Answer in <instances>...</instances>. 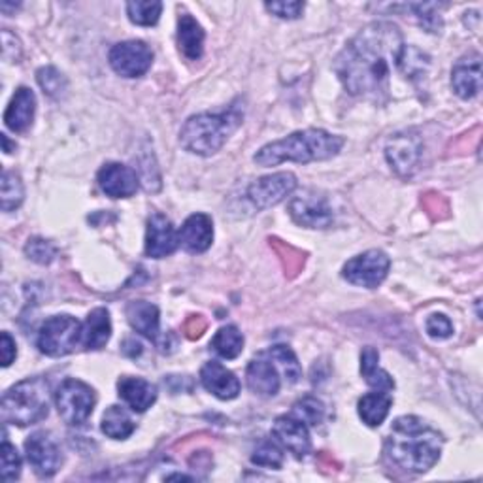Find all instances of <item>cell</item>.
Masks as SVG:
<instances>
[{
    "mask_svg": "<svg viewBox=\"0 0 483 483\" xmlns=\"http://www.w3.org/2000/svg\"><path fill=\"white\" fill-rule=\"evenodd\" d=\"M391 406H393V399L389 393L374 391L364 394L359 401V415L368 427H380L385 417L389 415Z\"/></svg>",
    "mask_w": 483,
    "mask_h": 483,
    "instance_id": "26",
    "label": "cell"
},
{
    "mask_svg": "<svg viewBox=\"0 0 483 483\" xmlns=\"http://www.w3.org/2000/svg\"><path fill=\"white\" fill-rule=\"evenodd\" d=\"M37 111V97L28 88H19L5 113V123L14 132H25L33 125Z\"/></svg>",
    "mask_w": 483,
    "mask_h": 483,
    "instance_id": "22",
    "label": "cell"
},
{
    "mask_svg": "<svg viewBox=\"0 0 483 483\" xmlns=\"http://www.w3.org/2000/svg\"><path fill=\"white\" fill-rule=\"evenodd\" d=\"M125 344H129V346H131V350H123L127 355H131V357H136V355H140V353H142V344H140V342H136L134 338H127V340H125Z\"/></svg>",
    "mask_w": 483,
    "mask_h": 483,
    "instance_id": "44",
    "label": "cell"
},
{
    "mask_svg": "<svg viewBox=\"0 0 483 483\" xmlns=\"http://www.w3.org/2000/svg\"><path fill=\"white\" fill-rule=\"evenodd\" d=\"M346 140L321 129H308L289 134L267 144L255 155V163L261 166H276L279 163H314L327 161L340 153Z\"/></svg>",
    "mask_w": 483,
    "mask_h": 483,
    "instance_id": "3",
    "label": "cell"
},
{
    "mask_svg": "<svg viewBox=\"0 0 483 483\" xmlns=\"http://www.w3.org/2000/svg\"><path fill=\"white\" fill-rule=\"evenodd\" d=\"M385 157L396 174L412 176L421 157V140L415 134H394L385 148Z\"/></svg>",
    "mask_w": 483,
    "mask_h": 483,
    "instance_id": "13",
    "label": "cell"
},
{
    "mask_svg": "<svg viewBox=\"0 0 483 483\" xmlns=\"http://www.w3.org/2000/svg\"><path fill=\"white\" fill-rule=\"evenodd\" d=\"M427 332L435 340H446L453 334V325L444 314H433L427 320Z\"/></svg>",
    "mask_w": 483,
    "mask_h": 483,
    "instance_id": "40",
    "label": "cell"
},
{
    "mask_svg": "<svg viewBox=\"0 0 483 483\" xmlns=\"http://www.w3.org/2000/svg\"><path fill=\"white\" fill-rule=\"evenodd\" d=\"M251 463L257 467H267V468H276L279 470L283 465V451L276 442H263L257 449H255Z\"/></svg>",
    "mask_w": 483,
    "mask_h": 483,
    "instance_id": "35",
    "label": "cell"
},
{
    "mask_svg": "<svg viewBox=\"0 0 483 483\" xmlns=\"http://www.w3.org/2000/svg\"><path fill=\"white\" fill-rule=\"evenodd\" d=\"M5 423L26 427L40 423L49 414V385L44 378H28L8 389L3 396Z\"/></svg>",
    "mask_w": 483,
    "mask_h": 483,
    "instance_id": "5",
    "label": "cell"
},
{
    "mask_svg": "<svg viewBox=\"0 0 483 483\" xmlns=\"http://www.w3.org/2000/svg\"><path fill=\"white\" fill-rule=\"evenodd\" d=\"M23 196L25 189L19 174L12 173V170H5L3 187H0V206H3L5 212H12L21 206Z\"/></svg>",
    "mask_w": 483,
    "mask_h": 483,
    "instance_id": "32",
    "label": "cell"
},
{
    "mask_svg": "<svg viewBox=\"0 0 483 483\" xmlns=\"http://www.w3.org/2000/svg\"><path fill=\"white\" fill-rule=\"evenodd\" d=\"M180 244L189 253H203L214 242V223L206 214H193L185 219L178 233Z\"/></svg>",
    "mask_w": 483,
    "mask_h": 483,
    "instance_id": "20",
    "label": "cell"
},
{
    "mask_svg": "<svg viewBox=\"0 0 483 483\" xmlns=\"http://www.w3.org/2000/svg\"><path fill=\"white\" fill-rule=\"evenodd\" d=\"M293 415L302 419L308 427H318L325 417V406L316 396H304L293 406Z\"/></svg>",
    "mask_w": 483,
    "mask_h": 483,
    "instance_id": "34",
    "label": "cell"
},
{
    "mask_svg": "<svg viewBox=\"0 0 483 483\" xmlns=\"http://www.w3.org/2000/svg\"><path fill=\"white\" fill-rule=\"evenodd\" d=\"M201 383L221 401H233L240 393L238 378L217 361H210L201 368Z\"/></svg>",
    "mask_w": 483,
    "mask_h": 483,
    "instance_id": "18",
    "label": "cell"
},
{
    "mask_svg": "<svg viewBox=\"0 0 483 483\" xmlns=\"http://www.w3.org/2000/svg\"><path fill=\"white\" fill-rule=\"evenodd\" d=\"M268 357L274 361V364L278 366L279 374L286 378L289 383H297L302 376V371H300V364H299V359L297 355L293 353L291 348L288 346H274L270 352H268Z\"/></svg>",
    "mask_w": 483,
    "mask_h": 483,
    "instance_id": "31",
    "label": "cell"
},
{
    "mask_svg": "<svg viewBox=\"0 0 483 483\" xmlns=\"http://www.w3.org/2000/svg\"><path fill=\"white\" fill-rule=\"evenodd\" d=\"M444 438L421 417L404 415L394 419L385 440V453L394 467L423 474L431 470L442 453Z\"/></svg>",
    "mask_w": 483,
    "mask_h": 483,
    "instance_id": "2",
    "label": "cell"
},
{
    "mask_svg": "<svg viewBox=\"0 0 483 483\" xmlns=\"http://www.w3.org/2000/svg\"><path fill=\"white\" fill-rule=\"evenodd\" d=\"M83 325L72 316H53L38 331V350L47 357H65L81 342Z\"/></svg>",
    "mask_w": 483,
    "mask_h": 483,
    "instance_id": "6",
    "label": "cell"
},
{
    "mask_svg": "<svg viewBox=\"0 0 483 483\" xmlns=\"http://www.w3.org/2000/svg\"><path fill=\"white\" fill-rule=\"evenodd\" d=\"M276 440L286 447L297 459L306 457L311 449L308 425L297 415H281L276 419L272 429Z\"/></svg>",
    "mask_w": 483,
    "mask_h": 483,
    "instance_id": "15",
    "label": "cell"
},
{
    "mask_svg": "<svg viewBox=\"0 0 483 483\" xmlns=\"http://www.w3.org/2000/svg\"><path fill=\"white\" fill-rule=\"evenodd\" d=\"M396 68L403 72L404 78L415 79L423 76L429 68V55L423 53L421 49L414 46H404L399 57V63H396Z\"/></svg>",
    "mask_w": 483,
    "mask_h": 483,
    "instance_id": "30",
    "label": "cell"
},
{
    "mask_svg": "<svg viewBox=\"0 0 483 483\" xmlns=\"http://www.w3.org/2000/svg\"><path fill=\"white\" fill-rule=\"evenodd\" d=\"M267 10L281 19H297L304 12V3H267Z\"/></svg>",
    "mask_w": 483,
    "mask_h": 483,
    "instance_id": "41",
    "label": "cell"
},
{
    "mask_svg": "<svg viewBox=\"0 0 483 483\" xmlns=\"http://www.w3.org/2000/svg\"><path fill=\"white\" fill-rule=\"evenodd\" d=\"M410 8L415 12L417 19L429 33H440L442 17L440 14H436V10L440 8L438 5H412Z\"/></svg>",
    "mask_w": 483,
    "mask_h": 483,
    "instance_id": "39",
    "label": "cell"
},
{
    "mask_svg": "<svg viewBox=\"0 0 483 483\" xmlns=\"http://www.w3.org/2000/svg\"><path fill=\"white\" fill-rule=\"evenodd\" d=\"M184 331H185V336L191 338V340L201 338V336L205 334V331H206V321H205L201 316H193V318L185 323Z\"/></svg>",
    "mask_w": 483,
    "mask_h": 483,
    "instance_id": "43",
    "label": "cell"
},
{
    "mask_svg": "<svg viewBox=\"0 0 483 483\" xmlns=\"http://www.w3.org/2000/svg\"><path fill=\"white\" fill-rule=\"evenodd\" d=\"M404 47L401 28L374 21L346 44L334 61V72L353 97L380 100L387 97L389 78Z\"/></svg>",
    "mask_w": 483,
    "mask_h": 483,
    "instance_id": "1",
    "label": "cell"
},
{
    "mask_svg": "<svg viewBox=\"0 0 483 483\" xmlns=\"http://www.w3.org/2000/svg\"><path fill=\"white\" fill-rule=\"evenodd\" d=\"M297 189V178L291 173H278L255 180L247 189V198L257 210L279 205Z\"/></svg>",
    "mask_w": 483,
    "mask_h": 483,
    "instance_id": "10",
    "label": "cell"
},
{
    "mask_svg": "<svg viewBox=\"0 0 483 483\" xmlns=\"http://www.w3.org/2000/svg\"><path fill=\"white\" fill-rule=\"evenodd\" d=\"M163 12V3H157V0H136V3L127 5V16L134 25L142 26H152L159 21Z\"/></svg>",
    "mask_w": 483,
    "mask_h": 483,
    "instance_id": "33",
    "label": "cell"
},
{
    "mask_svg": "<svg viewBox=\"0 0 483 483\" xmlns=\"http://www.w3.org/2000/svg\"><path fill=\"white\" fill-rule=\"evenodd\" d=\"M180 244L173 221L163 214H153L148 219L146 231V255L152 259H163L173 255Z\"/></svg>",
    "mask_w": 483,
    "mask_h": 483,
    "instance_id": "14",
    "label": "cell"
},
{
    "mask_svg": "<svg viewBox=\"0 0 483 483\" xmlns=\"http://www.w3.org/2000/svg\"><path fill=\"white\" fill-rule=\"evenodd\" d=\"M0 353H3V366H10L17 355V346H16V340L10 336V332H3L0 336Z\"/></svg>",
    "mask_w": 483,
    "mask_h": 483,
    "instance_id": "42",
    "label": "cell"
},
{
    "mask_svg": "<svg viewBox=\"0 0 483 483\" xmlns=\"http://www.w3.org/2000/svg\"><path fill=\"white\" fill-rule=\"evenodd\" d=\"M391 261L380 249H368L344 265L342 276L357 288L374 289L387 278Z\"/></svg>",
    "mask_w": 483,
    "mask_h": 483,
    "instance_id": "8",
    "label": "cell"
},
{
    "mask_svg": "<svg viewBox=\"0 0 483 483\" xmlns=\"http://www.w3.org/2000/svg\"><path fill=\"white\" fill-rule=\"evenodd\" d=\"M361 374L364 382L376 391L389 393L394 389V382L380 366V353L374 348H364L361 352Z\"/></svg>",
    "mask_w": 483,
    "mask_h": 483,
    "instance_id": "27",
    "label": "cell"
},
{
    "mask_svg": "<svg viewBox=\"0 0 483 483\" xmlns=\"http://www.w3.org/2000/svg\"><path fill=\"white\" fill-rule=\"evenodd\" d=\"M451 85L461 99H474L481 91V57L478 53L463 57L451 70Z\"/></svg>",
    "mask_w": 483,
    "mask_h": 483,
    "instance_id": "19",
    "label": "cell"
},
{
    "mask_svg": "<svg viewBox=\"0 0 483 483\" xmlns=\"http://www.w3.org/2000/svg\"><path fill=\"white\" fill-rule=\"evenodd\" d=\"M97 404L95 391L79 380H65L55 393V406L70 427L88 423Z\"/></svg>",
    "mask_w": 483,
    "mask_h": 483,
    "instance_id": "7",
    "label": "cell"
},
{
    "mask_svg": "<svg viewBox=\"0 0 483 483\" xmlns=\"http://www.w3.org/2000/svg\"><path fill=\"white\" fill-rule=\"evenodd\" d=\"M289 214L295 223L306 226V229H327L334 219L329 201L316 191H306L293 198Z\"/></svg>",
    "mask_w": 483,
    "mask_h": 483,
    "instance_id": "11",
    "label": "cell"
},
{
    "mask_svg": "<svg viewBox=\"0 0 483 483\" xmlns=\"http://www.w3.org/2000/svg\"><path fill=\"white\" fill-rule=\"evenodd\" d=\"M37 78H38L40 88L49 97H61V93L67 91V79H65V76L59 70H57V68H53V67L40 68L38 74H37Z\"/></svg>",
    "mask_w": 483,
    "mask_h": 483,
    "instance_id": "36",
    "label": "cell"
},
{
    "mask_svg": "<svg viewBox=\"0 0 483 483\" xmlns=\"http://www.w3.org/2000/svg\"><path fill=\"white\" fill-rule=\"evenodd\" d=\"M26 459L42 478H51L63 465L61 449L57 442L44 431L31 435L25 442Z\"/></svg>",
    "mask_w": 483,
    "mask_h": 483,
    "instance_id": "12",
    "label": "cell"
},
{
    "mask_svg": "<svg viewBox=\"0 0 483 483\" xmlns=\"http://www.w3.org/2000/svg\"><path fill=\"white\" fill-rule=\"evenodd\" d=\"M25 253L28 259H33L35 263H40V265H49L55 255H57V249L51 242L47 240H42V238H33L28 240L26 246H25Z\"/></svg>",
    "mask_w": 483,
    "mask_h": 483,
    "instance_id": "37",
    "label": "cell"
},
{
    "mask_svg": "<svg viewBox=\"0 0 483 483\" xmlns=\"http://www.w3.org/2000/svg\"><path fill=\"white\" fill-rule=\"evenodd\" d=\"M118 391H120V399L132 412H138V414L146 412L157 401V387L144 378L123 376L118 382Z\"/></svg>",
    "mask_w": 483,
    "mask_h": 483,
    "instance_id": "21",
    "label": "cell"
},
{
    "mask_svg": "<svg viewBox=\"0 0 483 483\" xmlns=\"http://www.w3.org/2000/svg\"><path fill=\"white\" fill-rule=\"evenodd\" d=\"M129 325L150 340L159 338V308L146 300H134L127 306Z\"/></svg>",
    "mask_w": 483,
    "mask_h": 483,
    "instance_id": "24",
    "label": "cell"
},
{
    "mask_svg": "<svg viewBox=\"0 0 483 483\" xmlns=\"http://www.w3.org/2000/svg\"><path fill=\"white\" fill-rule=\"evenodd\" d=\"M102 433L108 436V438H113V440H125L129 438L136 425L134 421L131 419L129 412L121 406H110L104 415H102V425H100Z\"/></svg>",
    "mask_w": 483,
    "mask_h": 483,
    "instance_id": "28",
    "label": "cell"
},
{
    "mask_svg": "<svg viewBox=\"0 0 483 483\" xmlns=\"http://www.w3.org/2000/svg\"><path fill=\"white\" fill-rule=\"evenodd\" d=\"M21 474V457L17 449L5 438L3 440V478L6 481L17 479Z\"/></svg>",
    "mask_w": 483,
    "mask_h": 483,
    "instance_id": "38",
    "label": "cell"
},
{
    "mask_svg": "<svg viewBox=\"0 0 483 483\" xmlns=\"http://www.w3.org/2000/svg\"><path fill=\"white\" fill-rule=\"evenodd\" d=\"M111 336L110 311L106 308H97L85 320L81 344L85 350H102Z\"/></svg>",
    "mask_w": 483,
    "mask_h": 483,
    "instance_id": "25",
    "label": "cell"
},
{
    "mask_svg": "<svg viewBox=\"0 0 483 483\" xmlns=\"http://www.w3.org/2000/svg\"><path fill=\"white\" fill-rule=\"evenodd\" d=\"M210 346L223 359H236L244 350V334L236 325H226L215 332Z\"/></svg>",
    "mask_w": 483,
    "mask_h": 483,
    "instance_id": "29",
    "label": "cell"
},
{
    "mask_svg": "<svg viewBox=\"0 0 483 483\" xmlns=\"http://www.w3.org/2000/svg\"><path fill=\"white\" fill-rule=\"evenodd\" d=\"M99 185L111 198H129L138 191L140 180L131 166L108 163L99 170Z\"/></svg>",
    "mask_w": 483,
    "mask_h": 483,
    "instance_id": "17",
    "label": "cell"
},
{
    "mask_svg": "<svg viewBox=\"0 0 483 483\" xmlns=\"http://www.w3.org/2000/svg\"><path fill=\"white\" fill-rule=\"evenodd\" d=\"M246 382L249 391L257 396H263V399H270V396L278 394L281 387L279 371L274 361L268 357V353L257 355L247 364Z\"/></svg>",
    "mask_w": 483,
    "mask_h": 483,
    "instance_id": "16",
    "label": "cell"
},
{
    "mask_svg": "<svg viewBox=\"0 0 483 483\" xmlns=\"http://www.w3.org/2000/svg\"><path fill=\"white\" fill-rule=\"evenodd\" d=\"M110 67L123 78L144 76L153 63V51L142 40L120 42L110 49Z\"/></svg>",
    "mask_w": 483,
    "mask_h": 483,
    "instance_id": "9",
    "label": "cell"
},
{
    "mask_svg": "<svg viewBox=\"0 0 483 483\" xmlns=\"http://www.w3.org/2000/svg\"><path fill=\"white\" fill-rule=\"evenodd\" d=\"M205 31L201 23L193 16L182 14L178 19V46L180 51L191 61H196L203 57L205 51Z\"/></svg>",
    "mask_w": 483,
    "mask_h": 483,
    "instance_id": "23",
    "label": "cell"
},
{
    "mask_svg": "<svg viewBox=\"0 0 483 483\" xmlns=\"http://www.w3.org/2000/svg\"><path fill=\"white\" fill-rule=\"evenodd\" d=\"M242 120L244 111L238 104H233L219 113H198V116L189 118L182 127L180 144L194 155H214L242 125Z\"/></svg>",
    "mask_w": 483,
    "mask_h": 483,
    "instance_id": "4",
    "label": "cell"
}]
</instances>
